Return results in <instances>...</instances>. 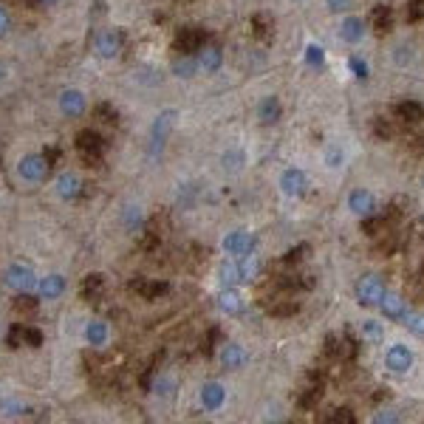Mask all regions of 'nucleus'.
<instances>
[{"label": "nucleus", "mask_w": 424, "mask_h": 424, "mask_svg": "<svg viewBox=\"0 0 424 424\" xmlns=\"http://www.w3.org/2000/svg\"><path fill=\"white\" fill-rule=\"evenodd\" d=\"M76 153L82 156V161L99 164L105 156V139L97 131H79L76 133Z\"/></svg>", "instance_id": "obj_1"}, {"label": "nucleus", "mask_w": 424, "mask_h": 424, "mask_svg": "<svg viewBox=\"0 0 424 424\" xmlns=\"http://www.w3.org/2000/svg\"><path fill=\"white\" fill-rule=\"evenodd\" d=\"M176 124V111H161L153 122V133H150V158L161 156L167 139H170V131H173Z\"/></svg>", "instance_id": "obj_2"}, {"label": "nucleus", "mask_w": 424, "mask_h": 424, "mask_svg": "<svg viewBox=\"0 0 424 424\" xmlns=\"http://www.w3.org/2000/svg\"><path fill=\"white\" fill-rule=\"evenodd\" d=\"M49 170H51V167H49V161L42 158V156H37V153L23 156V158H20V164H17V173H20V179H26V181H31V184L46 181Z\"/></svg>", "instance_id": "obj_3"}, {"label": "nucleus", "mask_w": 424, "mask_h": 424, "mask_svg": "<svg viewBox=\"0 0 424 424\" xmlns=\"http://www.w3.org/2000/svg\"><path fill=\"white\" fill-rule=\"evenodd\" d=\"M382 294H385V283H382L376 275H365L359 283H357V303L359 306H376L382 300Z\"/></svg>", "instance_id": "obj_4"}, {"label": "nucleus", "mask_w": 424, "mask_h": 424, "mask_svg": "<svg viewBox=\"0 0 424 424\" xmlns=\"http://www.w3.org/2000/svg\"><path fill=\"white\" fill-rule=\"evenodd\" d=\"M3 283H6L9 288H15V291H31V288L37 286V277H34V269H31V266L15 263V266L6 269Z\"/></svg>", "instance_id": "obj_5"}, {"label": "nucleus", "mask_w": 424, "mask_h": 424, "mask_svg": "<svg viewBox=\"0 0 424 424\" xmlns=\"http://www.w3.org/2000/svg\"><path fill=\"white\" fill-rule=\"evenodd\" d=\"M325 354L331 359H354L357 357V339H351L348 334L339 336V334H328L325 336Z\"/></svg>", "instance_id": "obj_6"}, {"label": "nucleus", "mask_w": 424, "mask_h": 424, "mask_svg": "<svg viewBox=\"0 0 424 424\" xmlns=\"http://www.w3.org/2000/svg\"><path fill=\"white\" fill-rule=\"evenodd\" d=\"M254 235L252 232H229L227 238H224V249H227V254H232V258H238V261H243V258H249V254L254 252Z\"/></svg>", "instance_id": "obj_7"}, {"label": "nucleus", "mask_w": 424, "mask_h": 424, "mask_svg": "<svg viewBox=\"0 0 424 424\" xmlns=\"http://www.w3.org/2000/svg\"><path fill=\"white\" fill-rule=\"evenodd\" d=\"M173 46H176L179 54H195V51L204 49V31L195 28V26H184V28L176 34Z\"/></svg>", "instance_id": "obj_8"}, {"label": "nucleus", "mask_w": 424, "mask_h": 424, "mask_svg": "<svg viewBox=\"0 0 424 424\" xmlns=\"http://www.w3.org/2000/svg\"><path fill=\"white\" fill-rule=\"evenodd\" d=\"M306 187H309V179H306V173L303 170H286V173L280 176V190L286 193V195H291V198H300L303 193H306Z\"/></svg>", "instance_id": "obj_9"}, {"label": "nucleus", "mask_w": 424, "mask_h": 424, "mask_svg": "<svg viewBox=\"0 0 424 424\" xmlns=\"http://www.w3.org/2000/svg\"><path fill=\"white\" fill-rule=\"evenodd\" d=\"M131 291H136L142 300H158V297H164L170 291V286L164 280H133L131 283Z\"/></svg>", "instance_id": "obj_10"}, {"label": "nucleus", "mask_w": 424, "mask_h": 424, "mask_svg": "<svg viewBox=\"0 0 424 424\" xmlns=\"http://www.w3.org/2000/svg\"><path fill=\"white\" fill-rule=\"evenodd\" d=\"M122 51V34L119 31H102L99 37H97V54L102 57V60H113L116 54Z\"/></svg>", "instance_id": "obj_11"}, {"label": "nucleus", "mask_w": 424, "mask_h": 424, "mask_svg": "<svg viewBox=\"0 0 424 424\" xmlns=\"http://www.w3.org/2000/svg\"><path fill=\"white\" fill-rule=\"evenodd\" d=\"M60 111L65 113V116H82L85 113V94L82 91H76V88H68V91H63L60 94Z\"/></svg>", "instance_id": "obj_12"}, {"label": "nucleus", "mask_w": 424, "mask_h": 424, "mask_svg": "<svg viewBox=\"0 0 424 424\" xmlns=\"http://www.w3.org/2000/svg\"><path fill=\"white\" fill-rule=\"evenodd\" d=\"M373 206H376V201H373V195L368 190H354L348 195V209L354 212V215H359V218L373 215Z\"/></svg>", "instance_id": "obj_13"}, {"label": "nucleus", "mask_w": 424, "mask_h": 424, "mask_svg": "<svg viewBox=\"0 0 424 424\" xmlns=\"http://www.w3.org/2000/svg\"><path fill=\"white\" fill-rule=\"evenodd\" d=\"M221 362H224V368L238 370V368H243V365L249 362V354H246V348H243V345L227 343V345H224V351H221Z\"/></svg>", "instance_id": "obj_14"}, {"label": "nucleus", "mask_w": 424, "mask_h": 424, "mask_svg": "<svg viewBox=\"0 0 424 424\" xmlns=\"http://www.w3.org/2000/svg\"><path fill=\"white\" fill-rule=\"evenodd\" d=\"M224 399H227V391L218 385V382H206V385L201 388V405L206 410H218L224 405Z\"/></svg>", "instance_id": "obj_15"}, {"label": "nucleus", "mask_w": 424, "mask_h": 424, "mask_svg": "<svg viewBox=\"0 0 424 424\" xmlns=\"http://www.w3.org/2000/svg\"><path fill=\"white\" fill-rule=\"evenodd\" d=\"M388 368L393 370V373H405V370H410V365H413V354L405 348V345H393L391 351H388Z\"/></svg>", "instance_id": "obj_16"}, {"label": "nucleus", "mask_w": 424, "mask_h": 424, "mask_svg": "<svg viewBox=\"0 0 424 424\" xmlns=\"http://www.w3.org/2000/svg\"><path fill=\"white\" fill-rule=\"evenodd\" d=\"M379 306H382V311H385V317L388 320H402L405 314H407V306H405V300L399 294H382V300H379Z\"/></svg>", "instance_id": "obj_17"}, {"label": "nucleus", "mask_w": 424, "mask_h": 424, "mask_svg": "<svg viewBox=\"0 0 424 424\" xmlns=\"http://www.w3.org/2000/svg\"><path fill=\"white\" fill-rule=\"evenodd\" d=\"M79 193H82L79 176H74V173H60V179H57V195L65 198V201H71V198H76Z\"/></svg>", "instance_id": "obj_18"}, {"label": "nucleus", "mask_w": 424, "mask_h": 424, "mask_svg": "<svg viewBox=\"0 0 424 424\" xmlns=\"http://www.w3.org/2000/svg\"><path fill=\"white\" fill-rule=\"evenodd\" d=\"M252 34L258 37L261 42H272V37H275V20L269 17V15H254L252 17Z\"/></svg>", "instance_id": "obj_19"}, {"label": "nucleus", "mask_w": 424, "mask_h": 424, "mask_svg": "<svg viewBox=\"0 0 424 424\" xmlns=\"http://www.w3.org/2000/svg\"><path fill=\"white\" fill-rule=\"evenodd\" d=\"M102 294H105V277L102 275H88V277H85L82 280V297H85V300H102Z\"/></svg>", "instance_id": "obj_20"}, {"label": "nucleus", "mask_w": 424, "mask_h": 424, "mask_svg": "<svg viewBox=\"0 0 424 424\" xmlns=\"http://www.w3.org/2000/svg\"><path fill=\"white\" fill-rule=\"evenodd\" d=\"M65 291V280L60 275H49L46 280H40V297L42 300H57Z\"/></svg>", "instance_id": "obj_21"}, {"label": "nucleus", "mask_w": 424, "mask_h": 424, "mask_svg": "<svg viewBox=\"0 0 424 424\" xmlns=\"http://www.w3.org/2000/svg\"><path fill=\"white\" fill-rule=\"evenodd\" d=\"M221 63H224V54H221V49H215V46H206V49L198 54V68H204L206 74H215V71L221 68Z\"/></svg>", "instance_id": "obj_22"}, {"label": "nucleus", "mask_w": 424, "mask_h": 424, "mask_svg": "<svg viewBox=\"0 0 424 424\" xmlns=\"http://www.w3.org/2000/svg\"><path fill=\"white\" fill-rule=\"evenodd\" d=\"M365 34V26H362V17H345L343 26H339V37L345 42H359Z\"/></svg>", "instance_id": "obj_23"}, {"label": "nucleus", "mask_w": 424, "mask_h": 424, "mask_svg": "<svg viewBox=\"0 0 424 424\" xmlns=\"http://www.w3.org/2000/svg\"><path fill=\"white\" fill-rule=\"evenodd\" d=\"M85 339H88L91 348H102V345L108 343V325L99 323V320L88 323V328H85Z\"/></svg>", "instance_id": "obj_24"}, {"label": "nucleus", "mask_w": 424, "mask_h": 424, "mask_svg": "<svg viewBox=\"0 0 424 424\" xmlns=\"http://www.w3.org/2000/svg\"><path fill=\"white\" fill-rule=\"evenodd\" d=\"M396 116L402 122H407V124H418L424 119V108L418 102H399L396 105Z\"/></svg>", "instance_id": "obj_25"}, {"label": "nucleus", "mask_w": 424, "mask_h": 424, "mask_svg": "<svg viewBox=\"0 0 424 424\" xmlns=\"http://www.w3.org/2000/svg\"><path fill=\"white\" fill-rule=\"evenodd\" d=\"M393 26V12L391 6H376L373 9V31L376 34H388Z\"/></svg>", "instance_id": "obj_26"}, {"label": "nucleus", "mask_w": 424, "mask_h": 424, "mask_svg": "<svg viewBox=\"0 0 424 424\" xmlns=\"http://www.w3.org/2000/svg\"><path fill=\"white\" fill-rule=\"evenodd\" d=\"M122 224H124V229H127V232H139V229H142V224H145L142 209H139V206H133V204H127V206H124V212H122Z\"/></svg>", "instance_id": "obj_27"}, {"label": "nucleus", "mask_w": 424, "mask_h": 424, "mask_svg": "<svg viewBox=\"0 0 424 424\" xmlns=\"http://www.w3.org/2000/svg\"><path fill=\"white\" fill-rule=\"evenodd\" d=\"M266 311H269L272 317H294L297 311H300V306H297L294 300H286V297H277V300H272V303L266 306Z\"/></svg>", "instance_id": "obj_28"}, {"label": "nucleus", "mask_w": 424, "mask_h": 424, "mask_svg": "<svg viewBox=\"0 0 424 424\" xmlns=\"http://www.w3.org/2000/svg\"><path fill=\"white\" fill-rule=\"evenodd\" d=\"M258 116H261L263 124L277 122V119H280V102H277V97H266V99L261 102V108H258Z\"/></svg>", "instance_id": "obj_29"}, {"label": "nucleus", "mask_w": 424, "mask_h": 424, "mask_svg": "<svg viewBox=\"0 0 424 424\" xmlns=\"http://www.w3.org/2000/svg\"><path fill=\"white\" fill-rule=\"evenodd\" d=\"M195 71H198V60H193V54H181V60H176V65H173V74L184 76V79L195 76Z\"/></svg>", "instance_id": "obj_30"}, {"label": "nucleus", "mask_w": 424, "mask_h": 424, "mask_svg": "<svg viewBox=\"0 0 424 424\" xmlns=\"http://www.w3.org/2000/svg\"><path fill=\"white\" fill-rule=\"evenodd\" d=\"M221 309H224L227 314H240V309H243V303H240V294H238V291H232V288H227V291L221 294Z\"/></svg>", "instance_id": "obj_31"}, {"label": "nucleus", "mask_w": 424, "mask_h": 424, "mask_svg": "<svg viewBox=\"0 0 424 424\" xmlns=\"http://www.w3.org/2000/svg\"><path fill=\"white\" fill-rule=\"evenodd\" d=\"M320 399H323V388H320V385H311V388H306V391L300 393L297 405H300L303 410H311V407H317Z\"/></svg>", "instance_id": "obj_32"}, {"label": "nucleus", "mask_w": 424, "mask_h": 424, "mask_svg": "<svg viewBox=\"0 0 424 424\" xmlns=\"http://www.w3.org/2000/svg\"><path fill=\"white\" fill-rule=\"evenodd\" d=\"M15 311L17 314H34L37 311V300H34L28 291H17V297H15Z\"/></svg>", "instance_id": "obj_33"}, {"label": "nucleus", "mask_w": 424, "mask_h": 424, "mask_svg": "<svg viewBox=\"0 0 424 424\" xmlns=\"http://www.w3.org/2000/svg\"><path fill=\"white\" fill-rule=\"evenodd\" d=\"M325 421H331V424H357V416H354L351 407H336V410H331V416H325Z\"/></svg>", "instance_id": "obj_34"}, {"label": "nucleus", "mask_w": 424, "mask_h": 424, "mask_svg": "<svg viewBox=\"0 0 424 424\" xmlns=\"http://www.w3.org/2000/svg\"><path fill=\"white\" fill-rule=\"evenodd\" d=\"M402 320H405L407 331H413L416 336H424V314L421 311H407Z\"/></svg>", "instance_id": "obj_35"}, {"label": "nucleus", "mask_w": 424, "mask_h": 424, "mask_svg": "<svg viewBox=\"0 0 424 424\" xmlns=\"http://www.w3.org/2000/svg\"><path fill=\"white\" fill-rule=\"evenodd\" d=\"M311 252V246L309 243H303V246H297V249H288L286 254H283V263L286 266H297V263H300L303 258H306V254Z\"/></svg>", "instance_id": "obj_36"}, {"label": "nucleus", "mask_w": 424, "mask_h": 424, "mask_svg": "<svg viewBox=\"0 0 424 424\" xmlns=\"http://www.w3.org/2000/svg\"><path fill=\"white\" fill-rule=\"evenodd\" d=\"M94 113H97V119H99V122H105V124H116V119H119L116 108H113V105H108V102H99V105L94 108Z\"/></svg>", "instance_id": "obj_37"}, {"label": "nucleus", "mask_w": 424, "mask_h": 424, "mask_svg": "<svg viewBox=\"0 0 424 424\" xmlns=\"http://www.w3.org/2000/svg\"><path fill=\"white\" fill-rule=\"evenodd\" d=\"M405 20H407V23H421V20H424V0H413V3H407Z\"/></svg>", "instance_id": "obj_38"}, {"label": "nucleus", "mask_w": 424, "mask_h": 424, "mask_svg": "<svg viewBox=\"0 0 424 424\" xmlns=\"http://www.w3.org/2000/svg\"><path fill=\"white\" fill-rule=\"evenodd\" d=\"M362 232H365V235H379V232H385V218L365 215V218H362Z\"/></svg>", "instance_id": "obj_39"}, {"label": "nucleus", "mask_w": 424, "mask_h": 424, "mask_svg": "<svg viewBox=\"0 0 424 424\" xmlns=\"http://www.w3.org/2000/svg\"><path fill=\"white\" fill-rule=\"evenodd\" d=\"M139 243H142V249H145V252H153V249H158V243H161V238H158V229H156V227H147Z\"/></svg>", "instance_id": "obj_40"}, {"label": "nucleus", "mask_w": 424, "mask_h": 424, "mask_svg": "<svg viewBox=\"0 0 424 424\" xmlns=\"http://www.w3.org/2000/svg\"><path fill=\"white\" fill-rule=\"evenodd\" d=\"M221 280H224V286L238 283L240 280V263H224L221 266Z\"/></svg>", "instance_id": "obj_41"}, {"label": "nucleus", "mask_w": 424, "mask_h": 424, "mask_svg": "<svg viewBox=\"0 0 424 424\" xmlns=\"http://www.w3.org/2000/svg\"><path fill=\"white\" fill-rule=\"evenodd\" d=\"M28 407L23 405V402H15V399H3V402H0V413H3V416H23Z\"/></svg>", "instance_id": "obj_42"}, {"label": "nucleus", "mask_w": 424, "mask_h": 424, "mask_svg": "<svg viewBox=\"0 0 424 424\" xmlns=\"http://www.w3.org/2000/svg\"><path fill=\"white\" fill-rule=\"evenodd\" d=\"M23 345H28V348H40V345H42V334H40L37 328L23 325Z\"/></svg>", "instance_id": "obj_43"}, {"label": "nucleus", "mask_w": 424, "mask_h": 424, "mask_svg": "<svg viewBox=\"0 0 424 424\" xmlns=\"http://www.w3.org/2000/svg\"><path fill=\"white\" fill-rule=\"evenodd\" d=\"M150 388H153V393H158V396H170V393H173V388H176V382L167 379V376H161V379L153 382Z\"/></svg>", "instance_id": "obj_44"}, {"label": "nucleus", "mask_w": 424, "mask_h": 424, "mask_svg": "<svg viewBox=\"0 0 424 424\" xmlns=\"http://www.w3.org/2000/svg\"><path fill=\"white\" fill-rule=\"evenodd\" d=\"M323 60H325V51H323L320 46H314V42H311V46L306 49V63H309L311 68H320V65H323Z\"/></svg>", "instance_id": "obj_45"}, {"label": "nucleus", "mask_w": 424, "mask_h": 424, "mask_svg": "<svg viewBox=\"0 0 424 424\" xmlns=\"http://www.w3.org/2000/svg\"><path fill=\"white\" fill-rule=\"evenodd\" d=\"M362 336H365V339H370V343H376V339H382V328H379V323L365 320V323H362Z\"/></svg>", "instance_id": "obj_46"}, {"label": "nucleus", "mask_w": 424, "mask_h": 424, "mask_svg": "<svg viewBox=\"0 0 424 424\" xmlns=\"http://www.w3.org/2000/svg\"><path fill=\"white\" fill-rule=\"evenodd\" d=\"M6 343H9V348H20V345H23V323H17V325L9 328Z\"/></svg>", "instance_id": "obj_47"}, {"label": "nucleus", "mask_w": 424, "mask_h": 424, "mask_svg": "<svg viewBox=\"0 0 424 424\" xmlns=\"http://www.w3.org/2000/svg\"><path fill=\"white\" fill-rule=\"evenodd\" d=\"M221 339V328H209V334H206V339H204V345H201V351L209 357L212 354V348H215V343Z\"/></svg>", "instance_id": "obj_48"}, {"label": "nucleus", "mask_w": 424, "mask_h": 424, "mask_svg": "<svg viewBox=\"0 0 424 424\" xmlns=\"http://www.w3.org/2000/svg\"><path fill=\"white\" fill-rule=\"evenodd\" d=\"M240 164H243V156H240L238 150H229V153L224 156V167L232 170V173H235V170H240Z\"/></svg>", "instance_id": "obj_49"}, {"label": "nucleus", "mask_w": 424, "mask_h": 424, "mask_svg": "<svg viewBox=\"0 0 424 424\" xmlns=\"http://www.w3.org/2000/svg\"><path fill=\"white\" fill-rule=\"evenodd\" d=\"M373 127H376V136H382V139H391V136H393V131H391V124H388V122L376 119V122H373Z\"/></svg>", "instance_id": "obj_50"}, {"label": "nucleus", "mask_w": 424, "mask_h": 424, "mask_svg": "<svg viewBox=\"0 0 424 424\" xmlns=\"http://www.w3.org/2000/svg\"><path fill=\"white\" fill-rule=\"evenodd\" d=\"M9 28H12V17H9V12L3 6H0V37H6Z\"/></svg>", "instance_id": "obj_51"}, {"label": "nucleus", "mask_w": 424, "mask_h": 424, "mask_svg": "<svg viewBox=\"0 0 424 424\" xmlns=\"http://www.w3.org/2000/svg\"><path fill=\"white\" fill-rule=\"evenodd\" d=\"M325 3H328L331 12H348L354 0H325Z\"/></svg>", "instance_id": "obj_52"}, {"label": "nucleus", "mask_w": 424, "mask_h": 424, "mask_svg": "<svg viewBox=\"0 0 424 424\" xmlns=\"http://www.w3.org/2000/svg\"><path fill=\"white\" fill-rule=\"evenodd\" d=\"M351 71H354L359 79H365V76H368V65H365L359 57H351Z\"/></svg>", "instance_id": "obj_53"}, {"label": "nucleus", "mask_w": 424, "mask_h": 424, "mask_svg": "<svg viewBox=\"0 0 424 424\" xmlns=\"http://www.w3.org/2000/svg\"><path fill=\"white\" fill-rule=\"evenodd\" d=\"M42 158L49 161V167H54V164H57V158H60V150H57V147H49L46 153H42Z\"/></svg>", "instance_id": "obj_54"}, {"label": "nucleus", "mask_w": 424, "mask_h": 424, "mask_svg": "<svg viewBox=\"0 0 424 424\" xmlns=\"http://www.w3.org/2000/svg\"><path fill=\"white\" fill-rule=\"evenodd\" d=\"M376 421H399V416H393V413L388 410V413H379V416H376Z\"/></svg>", "instance_id": "obj_55"}, {"label": "nucleus", "mask_w": 424, "mask_h": 424, "mask_svg": "<svg viewBox=\"0 0 424 424\" xmlns=\"http://www.w3.org/2000/svg\"><path fill=\"white\" fill-rule=\"evenodd\" d=\"M339 158H343V156H339L336 150H331V156H328V161H331V167H336V161H339Z\"/></svg>", "instance_id": "obj_56"}, {"label": "nucleus", "mask_w": 424, "mask_h": 424, "mask_svg": "<svg viewBox=\"0 0 424 424\" xmlns=\"http://www.w3.org/2000/svg\"><path fill=\"white\" fill-rule=\"evenodd\" d=\"M37 3H42V6H57L60 0H37Z\"/></svg>", "instance_id": "obj_57"}, {"label": "nucleus", "mask_w": 424, "mask_h": 424, "mask_svg": "<svg viewBox=\"0 0 424 424\" xmlns=\"http://www.w3.org/2000/svg\"><path fill=\"white\" fill-rule=\"evenodd\" d=\"M0 76H3V74H0Z\"/></svg>", "instance_id": "obj_58"}]
</instances>
